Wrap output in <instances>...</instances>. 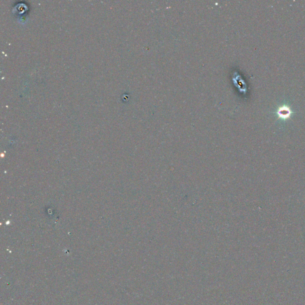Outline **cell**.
<instances>
[{
	"label": "cell",
	"mask_w": 305,
	"mask_h": 305,
	"mask_svg": "<svg viewBox=\"0 0 305 305\" xmlns=\"http://www.w3.org/2000/svg\"><path fill=\"white\" fill-rule=\"evenodd\" d=\"M291 113V110L287 106H282L279 108L278 111V115L280 118L283 119H288Z\"/></svg>",
	"instance_id": "cell-1"
}]
</instances>
